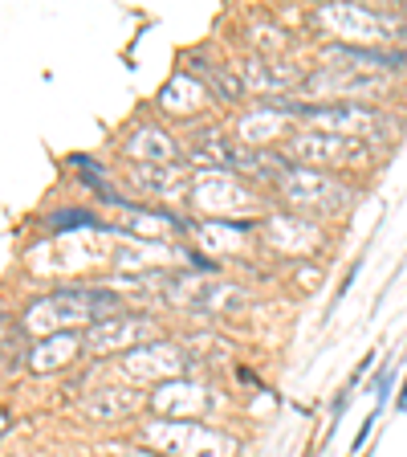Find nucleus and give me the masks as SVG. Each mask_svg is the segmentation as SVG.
Masks as SVG:
<instances>
[{
    "label": "nucleus",
    "instance_id": "obj_1",
    "mask_svg": "<svg viewBox=\"0 0 407 457\" xmlns=\"http://www.w3.org/2000/svg\"><path fill=\"white\" fill-rule=\"evenodd\" d=\"M305 119H313V123H330V127H338L342 135H362L367 127H375V119H379V114L370 111V106L334 103V106H318V111H305Z\"/></svg>",
    "mask_w": 407,
    "mask_h": 457
}]
</instances>
